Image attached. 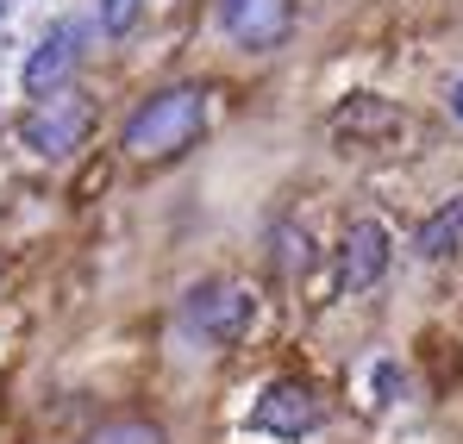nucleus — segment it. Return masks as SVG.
Masks as SVG:
<instances>
[{"mask_svg": "<svg viewBox=\"0 0 463 444\" xmlns=\"http://www.w3.org/2000/svg\"><path fill=\"white\" fill-rule=\"evenodd\" d=\"M220 25L238 51H276L295 25L288 0H220Z\"/></svg>", "mask_w": 463, "mask_h": 444, "instance_id": "nucleus-2", "label": "nucleus"}, {"mask_svg": "<svg viewBox=\"0 0 463 444\" xmlns=\"http://www.w3.org/2000/svg\"><path fill=\"white\" fill-rule=\"evenodd\" d=\"M76 38H81V25H57V32L32 51V63H25V94H38V100H44V94H57V88H63V75L76 70V57H81Z\"/></svg>", "mask_w": 463, "mask_h": 444, "instance_id": "nucleus-6", "label": "nucleus"}, {"mask_svg": "<svg viewBox=\"0 0 463 444\" xmlns=\"http://www.w3.org/2000/svg\"><path fill=\"white\" fill-rule=\"evenodd\" d=\"M44 100H51V113H38V119L25 126V138H32L38 156H63V150H76V138H81V107L63 100V88L44 94Z\"/></svg>", "mask_w": 463, "mask_h": 444, "instance_id": "nucleus-7", "label": "nucleus"}, {"mask_svg": "<svg viewBox=\"0 0 463 444\" xmlns=\"http://www.w3.org/2000/svg\"><path fill=\"white\" fill-rule=\"evenodd\" d=\"M388 269V231L383 220H357L345 231V250H338V282H345V295H364V288H376Z\"/></svg>", "mask_w": 463, "mask_h": 444, "instance_id": "nucleus-5", "label": "nucleus"}, {"mask_svg": "<svg viewBox=\"0 0 463 444\" xmlns=\"http://www.w3.org/2000/svg\"><path fill=\"white\" fill-rule=\"evenodd\" d=\"M451 113H458V119H463V81H458V88H451Z\"/></svg>", "mask_w": 463, "mask_h": 444, "instance_id": "nucleus-12", "label": "nucleus"}, {"mask_svg": "<svg viewBox=\"0 0 463 444\" xmlns=\"http://www.w3.org/2000/svg\"><path fill=\"white\" fill-rule=\"evenodd\" d=\"M394 126H401V113H394L388 100H376V94H351V100L332 113V132H338V138H383Z\"/></svg>", "mask_w": 463, "mask_h": 444, "instance_id": "nucleus-8", "label": "nucleus"}, {"mask_svg": "<svg viewBox=\"0 0 463 444\" xmlns=\"http://www.w3.org/2000/svg\"><path fill=\"white\" fill-rule=\"evenodd\" d=\"M88 444H163V432L145 426V420H113V426H100Z\"/></svg>", "mask_w": 463, "mask_h": 444, "instance_id": "nucleus-10", "label": "nucleus"}, {"mask_svg": "<svg viewBox=\"0 0 463 444\" xmlns=\"http://www.w3.org/2000/svg\"><path fill=\"white\" fill-rule=\"evenodd\" d=\"M188 313H194V326H201L213 345H232V338H244V332H250V319H257V300H250V288L207 282V288H194Z\"/></svg>", "mask_w": 463, "mask_h": 444, "instance_id": "nucleus-3", "label": "nucleus"}, {"mask_svg": "<svg viewBox=\"0 0 463 444\" xmlns=\"http://www.w3.org/2000/svg\"><path fill=\"white\" fill-rule=\"evenodd\" d=\"M319 420H326V413H319V401H313L307 388H295V382L263 388V401L250 407V426H257V432H269V439H307Z\"/></svg>", "mask_w": 463, "mask_h": 444, "instance_id": "nucleus-4", "label": "nucleus"}, {"mask_svg": "<svg viewBox=\"0 0 463 444\" xmlns=\"http://www.w3.org/2000/svg\"><path fill=\"white\" fill-rule=\"evenodd\" d=\"M207 126V94L201 88H169V94H151L132 119H126V150L138 163H163L175 150H188Z\"/></svg>", "mask_w": 463, "mask_h": 444, "instance_id": "nucleus-1", "label": "nucleus"}, {"mask_svg": "<svg viewBox=\"0 0 463 444\" xmlns=\"http://www.w3.org/2000/svg\"><path fill=\"white\" fill-rule=\"evenodd\" d=\"M413 250H420V257H451V250H463V194H451L432 220L420 225Z\"/></svg>", "mask_w": 463, "mask_h": 444, "instance_id": "nucleus-9", "label": "nucleus"}, {"mask_svg": "<svg viewBox=\"0 0 463 444\" xmlns=\"http://www.w3.org/2000/svg\"><path fill=\"white\" fill-rule=\"evenodd\" d=\"M138 6H145V0H100V25H107V32H126V25L138 19Z\"/></svg>", "mask_w": 463, "mask_h": 444, "instance_id": "nucleus-11", "label": "nucleus"}]
</instances>
